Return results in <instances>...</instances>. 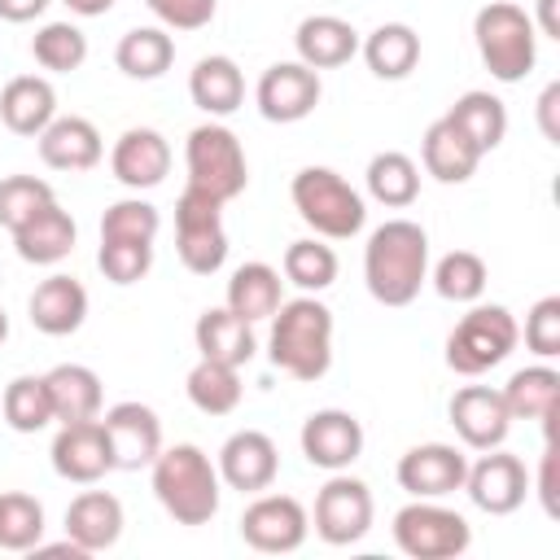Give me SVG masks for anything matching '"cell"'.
I'll use <instances>...</instances> for the list:
<instances>
[{
    "instance_id": "obj_1",
    "label": "cell",
    "mask_w": 560,
    "mask_h": 560,
    "mask_svg": "<svg viewBox=\"0 0 560 560\" xmlns=\"http://www.w3.org/2000/svg\"><path fill=\"white\" fill-rule=\"evenodd\" d=\"M363 280L381 306L416 302L429 280V236L411 219H385L363 245Z\"/></svg>"
},
{
    "instance_id": "obj_2",
    "label": "cell",
    "mask_w": 560,
    "mask_h": 560,
    "mask_svg": "<svg viewBox=\"0 0 560 560\" xmlns=\"http://www.w3.org/2000/svg\"><path fill=\"white\" fill-rule=\"evenodd\" d=\"M267 359L293 381H319L332 368V311L311 293L280 302L267 332Z\"/></svg>"
},
{
    "instance_id": "obj_3",
    "label": "cell",
    "mask_w": 560,
    "mask_h": 560,
    "mask_svg": "<svg viewBox=\"0 0 560 560\" xmlns=\"http://www.w3.org/2000/svg\"><path fill=\"white\" fill-rule=\"evenodd\" d=\"M149 468H153V494L171 521H179V525H210L214 521L223 481H219V468L210 464V455L201 446H192V442L166 446V451H158V459Z\"/></svg>"
},
{
    "instance_id": "obj_4",
    "label": "cell",
    "mask_w": 560,
    "mask_h": 560,
    "mask_svg": "<svg viewBox=\"0 0 560 560\" xmlns=\"http://www.w3.org/2000/svg\"><path fill=\"white\" fill-rule=\"evenodd\" d=\"M472 39L481 52V66L499 83H521L538 61V31L529 13L512 0H490L472 18Z\"/></svg>"
},
{
    "instance_id": "obj_5",
    "label": "cell",
    "mask_w": 560,
    "mask_h": 560,
    "mask_svg": "<svg viewBox=\"0 0 560 560\" xmlns=\"http://www.w3.org/2000/svg\"><path fill=\"white\" fill-rule=\"evenodd\" d=\"M289 197L302 223L328 241H350L368 219L359 188H350L332 166H302L289 184Z\"/></svg>"
},
{
    "instance_id": "obj_6",
    "label": "cell",
    "mask_w": 560,
    "mask_h": 560,
    "mask_svg": "<svg viewBox=\"0 0 560 560\" xmlns=\"http://www.w3.org/2000/svg\"><path fill=\"white\" fill-rule=\"evenodd\" d=\"M184 166H188V184L210 192L214 201H236L249 184V162H245V149L236 140L232 127L223 122H201L188 131V144H184Z\"/></svg>"
},
{
    "instance_id": "obj_7",
    "label": "cell",
    "mask_w": 560,
    "mask_h": 560,
    "mask_svg": "<svg viewBox=\"0 0 560 560\" xmlns=\"http://www.w3.org/2000/svg\"><path fill=\"white\" fill-rule=\"evenodd\" d=\"M516 319L508 306H472L446 337V368L459 376H481L516 350Z\"/></svg>"
},
{
    "instance_id": "obj_8",
    "label": "cell",
    "mask_w": 560,
    "mask_h": 560,
    "mask_svg": "<svg viewBox=\"0 0 560 560\" xmlns=\"http://www.w3.org/2000/svg\"><path fill=\"white\" fill-rule=\"evenodd\" d=\"M175 249L192 276H214L228 262V232H223V201L201 188H184L175 201Z\"/></svg>"
},
{
    "instance_id": "obj_9",
    "label": "cell",
    "mask_w": 560,
    "mask_h": 560,
    "mask_svg": "<svg viewBox=\"0 0 560 560\" xmlns=\"http://www.w3.org/2000/svg\"><path fill=\"white\" fill-rule=\"evenodd\" d=\"M394 542L411 560H455L468 551L472 529L459 512H451L433 499H416L394 512Z\"/></svg>"
},
{
    "instance_id": "obj_10",
    "label": "cell",
    "mask_w": 560,
    "mask_h": 560,
    "mask_svg": "<svg viewBox=\"0 0 560 560\" xmlns=\"http://www.w3.org/2000/svg\"><path fill=\"white\" fill-rule=\"evenodd\" d=\"M372 490L359 477H346L341 468L315 494V534L328 547H350L372 529Z\"/></svg>"
},
{
    "instance_id": "obj_11",
    "label": "cell",
    "mask_w": 560,
    "mask_h": 560,
    "mask_svg": "<svg viewBox=\"0 0 560 560\" xmlns=\"http://www.w3.org/2000/svg\"><path fill=\"white\" fill-rule=\"evenodd\" d=\"M311 516L293 494H258L241 512V538L262 556H289L306 542Z\"/></svg>"
},
{
    "instance_id": "obj_12",
    "label": "cell",
    "mask_w": 560,
    "mask_h": 560,
    "mask_svg": "<svg viewBox=\"0 0 560 560\" xmlns=\"http://www.w3.org/2000/svg\"><path fill=\"white\" fill-rule=\"evenodd\" d=\"M96 420L105 429L109 459H114L118 472H136V468L158 459V451H162V420H158L153 407H144V402H114Z\"/></svg>"
},
{
    "instance_id": "obj_13",
    "label": "cell",
    "mask_w": 560,
    "mask_h": 560,
    "mask_svg": "<svg viewBox=\"0 0 560 560\" xmlns=\"http://www.w3.org/2000/svg\"><path fill=\"white\" fill-rule=\"evenodd\" d=\"M324 96V83H319V70L302 66V61H276L262 70L258 88H254V101H258V114L267 122H302Z\"/></svg>"
},
{
    "instance_id": "obj_14",
    "label": "cell",
    "mask_w": 560,
    "mask_h": 560,
    "mask_svg": "<svg viewBox=\"0 0 560 560\" xmlns=\"http://www.w3.org/2000/svg\"><path fill=\"white\" fill-rule=\"evenodd\" d=\"M298 442H302V455L315 468L341 472L363 455V424H359V416H350L341 407H324V411H311L302 420Z\"/></svg>"
},
{
    "instance_id": "obj_15",
    "label": "cell",
    "mask_w": 560,
    "mask_h": 560,
    "mask_svg": "<svg viewBox=\"0 0 560 560\" xmlns=\"http://www.w3.org/2000/svg\"><path fill=\"white\" fill-rule=\"evenodd\" d=\"M464 490H468V499L481 508V512H490V516H512L521 503H525V494H529V472H525V464L516 459V455H508V451H486L477 464H468V472H464Z\"/></svg>"
},
{
    "instance_id": "obj_16",
    "label": "cell",
    "mask_w": 560,
    "mask_h": 560,
    "mask_svg": "<svg viewBox=\"0 0 560 560\" xmlns=\"http://www.w3.org/2000/svg\"><path fill=\"white\" fill-rule=\"evenodd\" d=\"M219 481L241 490V494H262L271 490L276 472H280V451L262 429H236L223 446H219Z\"/></svg>"
},
{
    "instance_id": "obj_17",
    "label": "cell",
    "mask_w": 560,
    "mask_h": 560,
    "mask_svg": "<svg viewBox=\"0 0 560 560\" xmlns=\"http://www.w3.org/2000/svg\"><path fill=\"white\" fill-rule=\"evenodd\" d=\"M464 472H468L464 451L446 442H420L398 459L394 477L411 499H442V494L464 490Z\"/></svg>"
},
{
    "instance_id": "obj_18",
    "label": "cell",
    "mask_w": 560,
    "mask_h": 560,
    "mask_svg": "<svg viewBox=\"0 0 560 560\" xmlns=\"http://www.w3.org/2000/svg\"><path fill=\"white\" fill-rule=\"evenodd\" d=\"M451 424H455V433H459L464 446L494 451V446L508 442L512 416H508V402H503L499 389H490V385H464L451 398Z\"/></svg>"
},
{
    "instance_id": "obj_19",
    "label": "cell",
    "mask_w": 560,
    "mask_h": 560,
    "mask_svg": "<svg viewBox=\"0 0 560 560\" xmlns=\"http://www.w3.org/2000/svg\"><path fill=\"white\" fill-rule=\"evenodd\" d=\"M48 455H52V472L61 481H74V486H92L105 472H114V459H109V442H105L101 420L61 424Z\"/></svg>"
},
{
    "instance_id": "obj_20",
    "label": "cell",
    "mask_w": 560,
    "mask_h": 560,
    "mask_svg": "<svg viewBox=\"0 0 560 560\" xmlns=\"http://www.w3.org/2000/svg\"><path fill=\"white\" fill-rule=\"evenodd\" d=\"M109 171L118 184L127 188H158L171 171V144L162 131L153 127H127L118 140H114V153H109Z\"/></svg>"
},
{
    "instance_id": "obj_21",
    "label": "cell",
    "mask_w": 560,
    "mask_h": 560,
    "mask_svg": "<svg viewBox=\"0 0 560 560\" xmlns=\"http://www.w3.org/2000/svg\"><path fill=\"white\" fill-rule=\"evenodd\" d=\"M26 315L44 337H70L88 319V289L74 276L57 271L35 284V293L26 298Z\"/></svg>"
},
{
    "instance_id": "obj_22",
    "label": "cell",
    "mask_w": 560,
    "mask_h": 560,
    "mask_svg": "<svg viewBox=\"0 0 560 560\" xmlns=\"http://www.w3.org/2000/svg\"><path fill=\"white\" fill-rule=\"evenodd\" d=\"M508 402L512 420H538L547 442H556V416H560V372L547 363L521 368L508 376V385L499 389Z\"/></svg>"
},
{
    "instance_id": "obj_23",
    "label": "cell",
    "mask_w": 560,
    "mask_h": 560,
    "mask_svg": "<svg viewBox=\"0 0 560 560\" xmlns=\"http://www.w3.org/2000/svg\"><path fill=\"white\" fill-rule=\"evenodd\" d=\"M35 140H39V162L52 166V171H92L105 153L96 122H88L79 114L52 118Z\"/></svg>"
},
{
    "instance_id": "obj_24",
    "label": "cell",
    "mask_w": 560,
    "mask_h": 560,
    "mask_svg": "<svg viewBox=\"0 0 560 560\" xmlns=\"http://www.w3.org/2000/svg\"><path fill=\"white\" fill-rule=\"evenodd\" d=\"M298 61L311 70H337L359 52V31L337 13H311L293 31Z\"/></svg>"
},
{
    "instance_id": "obj_25",
    "label": "cell",
    "mask_w": 560,
    "mask_h": 560,
    "mask_svg": "<svg viewBox=\"0 0 560 560\" xmlns=\"http://www.w3.org/2000/svg\"><path fill=\"white\" fill-rule=\"evenodd\" d=\"M66 538H74L88 556L109 551L122 538V503L109 490H83L66 508Z\"/></svg>"
},
{
    "instance_id": "obj_26",
    "label": "cell",
    "mask_w": 560,
    "mask_h": 560,
    "mask_svg": "<svg viewBox=\"0 0 560 560\" xmlns=\"http://www.w3.org/2000/svg\"><path fill=\"white\" fill-rule=\"evenodd\" d=\"M74 236H79V228H74L70 210H61L57 201H48L39 214H31V219L13 232V249H18L22 262L52 267V262H61V258L74 249Z\"/></svg>"
},
{
    "instance_id": "obj_27",
    "label": "cell",
    "mask_w": 560,
    "mask_h": 560,
    "mask_svg": "<svg viewBox=\"0 0 560 560\" xmlns=\"http://www.w3.org/2000/svg\"><path fill=\"white\" fill-rule=\"evenodd\" d=\"M192 337H197L201 359H214V363H228V368H245V363L254 359V350H258V341H254V324L241 319V315L228 311V306H210V311H201Z\"/></svg>"
},
{
    "instance_id": "obj_28",
    "label": "cell",
    "mask_w": 560,
    "mask_h": 560,
    "mask_svg": "<svg viewBox=\"0 0 560 560\" xmlns=\"http://www.w3.org/2000/svg\"><path fill=\"white\" fill-rule=\"evenodd\" d=\"M57 118V92L39 74H18L0 92V122L13 136H39Z\"/></svg>"
},
{
    "instance_id": "obj_29",
    "label": "cell",
    "mask_w": 560,
    "mask_h": 560,
    "mask_svg": "<svg viewBox=\"0 0 560 560\" xmlns=\"http://www.w3.org/2000/svg\"><path fill=\"white\" fill-rule=\"evenodd\" d=\"M420 158H424V171L438 179V184H464V179H472V171H477V162H481V153H477V144L442 114L438 122H429V131H424V140H420Z\"/></svg>"
},
{
    "instance_id": "obj_30",
    "label": "cell",
    "mask_w": 560,
    "mask_h": 560,
    "mask_svg": "<svg viewBox=\"0 0 560 560\" xmlns=\"http://www.w3.org/2000/svg\"><path fill=\"white\" fill-rule=\"evenodd\" d=\"M48 398H52V420L61 424H79V420H96L105 407L101 394V376L83 363H57L52 372H44Z\"/></svg>"
},
{
    "instance_id": "obj_31",
    "label": "cell",
    "mask_w": 560,
    "mask_h": 560,
    "mask_svg": "<svg viewBox=\"0 0 560 560\" xmlns=\"http://www.w3.org/2000/svg\"><path fill=\"white\" fill-rule=\"evenodd\" d=\"M188 96H192V105L206 109L210 118H228V114L241 109V101H245V74H241V66H236L232 57L210 52V57H201V61L192 66V74H188Z\"/></svg>"
},
{
    "instance_id": "obj_32",
    "label": "cell",
    "mask_w": 560,
    "mask_h": 560,
    "mask_svg": "<svg viewBox=\"0 0 560 560\" xmlns=\"http://www.w3.org/2000/svg\"><path fill=\"white\" fill-rule=\"evenodd\" d=\"M359 52L376 79H407L420 66V35L407 22H381L368 39H359Z\"/></svg>"
},
{
    "instance_id": "obj_33",
    "label": "cell",
    "mask_w": 560,
    "mask_h": 560,
    "mask_svg": "<svg viewBox=\"0 0 560 560\" xmlns=\"http://www.w3.org/2000/svg\"><path fill=\"white\" fill-rule=\"evenodd\" d=\"M280 271L276 267H267V262H241L236 271H232V280H228V311H236L241 319H249V324H258V319H271L276 315V306L284 302V293H280Z\"/></svg>"
},
{
    "instance_id": "obj_34",
    "label": "cell",
    "mask_w": 560,
    "mask_h": 560,
    "mask_svg": "<svg viewBox=\"0 0 560 560\" xmlns=\"http://www.w3.org/2000/svg\"><path fill=\"white\" fill-rule=\"evenodd\" d=\"M446 118L477 144L481 158H486L490 149H499L503 136H508V109H503V101H499L494 92H481V88L455 96V105L446 109Z\"/></svg>"
},
{
    "instance_id": "obj_35",
    "label": "cell",
    "mask_w": 560,
    "mask_h": 560,
    "mask_svg": "<svg viewBox=\"0 0 560 560\" xmlns=\"http://www.w3.org/2000/svg\"><path fill=\"white\" fill-rule=\"evenodd\" d=\"M171 61H175V39L162 26H131L114 48V66L127 79H162Z\"/></svg>"
},
{
    "instance_id": "obj_36",
    "label": "cell",
    "mask_w": 560,
    "mask_h": 560,
    "mask_svg": "<svg viewBox=\"0 0 560 560\" xmlns=\"http://www.w3.org/2000/svg\"><path fill=\"white\" fill-rule=\"evenodd\" d=\"M363 175H368L372 201H381V206H389V210H402V206H411V201L420 197V166H416L407 153H398V149L376 153Z\"/></svg>"
},
{
    "instance_id": "obj_37",
    "label": "cell",
    "mask_w": 560,
    "mask_h": 560,
    "mask_svg": "<svg viewBox=\"0 0 560 560\" xmlns=\"http://www.w3.org/2000/svg\"><path fill=\"white\" fill-rule=\"evenodd\" d=\"M0 416L13 433H39L52 424V398H48V385L44 376H13L4 385V398H0Z\"/></svg>"
},
{
    "instance_id": "obj_38",
    "label": "cell",
    "mask_w": 560,
    "mask_h": 560,
    "mask_svg": "<svg viewBox=\"0 0 560 560\" xmlns=\"http://www.w3.org/2000/svg\"><path fill=\"white\" fill-rule=\"evenodd\" d=\"M184 389H188V402H192L201 416H228V411H236V402H241V376H236V368L214 363V359H201V363L188 372Z\"/></svg>"
},
{
    "instance_id": "obj_39",
    "label": "cell",
    "mask_w": 560,
    "mask_h": 560,
    "mask_svg": "<svg viewBox=\"0 0 560 560\" xmlns=\"http://www.w3.org/2000/svg\"><path fill=\"white\" fill-rule=\"evenodd\" d=\"M31 52L44 70L52 74H70L88 61V35L74 26V22H44L31 39Z\"/></svg>"
},
{
    "instance_id": "obj_40",
    "label": "cell",
    "mask_w": 560,
    "mask_h": 560,
    "mask_svg": "<svg viewBox=\"0 0 560 560\" xmlns=\"http://www.w3.org/2000/svg\"><path fill=\"white\" fill-rule=\"evenodd\" d=\"M284 280L298 284L302 293H324L337 280V254H332V245H324L315 236L293 241L284 249Z\"/></svg>"
},
{
    "instance_id": "obj_41",
    "label": "cell",
    "mask_w": 560,
    "mask_h": 560,
    "mask_svg": "<svg viewBox=\"0 0 560 560\" xmlns=\"http://www.w3.org/2000/svg\"><path fill=\"white\" fill-rule=\"evenodd\" d=\"M486 280H490L486 276V262L472 249H451L433 267V289L446 302H477L486 293Z\"/></svg>"
},
{
    "instance_id": "obj_42",
    "label": "cell",
    "mask_w": 560,
    "mask_h": 560,
    "mask_svg": "<svg viewBox=\"0 0 560 560\" xmlns=\"http://www.w3.org/2000/svg\"><path fill=\"white\" fill-rule=\"evenodd\" d=\"M44 538V503L35 494L9 490L0 494V547L4 551H35Z\"/></svg>"
},
{
    "instance_id": "obj_43",
    "label": "cell",
    "mask_w": 560,
    "mask_h": 560,
    "mask_svg": "<svg viewBox=\"0 0 560 560\" xmlns=\"http://www.w3.org/2000/svg\"><path fill=\"white\" fill-rule=\"evenodd\" d=\"M158 228H162V214L144 197H122L105 206L101 214V241H149L153 245Z\"/></svg>"
},
{
    "instance_id": "obj_44",
    "label": "cell",
    "mask_w": 560,
    "mask_h": 560,
    "mask_svg": "<svg viewBox=\"0 0 560 560\" xmlns=\"http://www.w3.org/2000/svg\"><path fill=\"white\" fill-rule=\"evenodd\" d=\"M52 197V184L48 179H35V175H4L0 179V228L18 232L31 214H39Z\"/></svg>"
},
{
    "instance_id": "obj_45",
    "label": "cell",
    "mask_w": 560,
    "mask_h": 560,
    "mask_svg": "<svg viewBox=\"0 0 560 560\" xmlns=\"http://www.w3.org/2000/svg\"><path fill=\"white\" fill-rule=\"evenodd\" d=\"M96 267H101L105 280H114V284H136V280H144L149 267H153V245H149V241H101Z\"/></svg>"
},
{
    "instance_id": "obj_46",
    "label": "cell",
    "mask_w": 560,
    "mask_h": 560,
    "mask_svg": "<svg viewBox=\"0 0 560 560\" xmlns=\"http://www.w3.org/2000/svg\"><path fill=\"white\" fill-rule=\"evenodd\" d=\"M525 346L538 359H556L560 354V298H538L525 315Z\"/></svg>"
},
{
    "instance_id": "obj_47",
    "label": "cell",
    "mask_w": 560,
    "mask_h": 560,
    "mask_svg": "<svg viewBox=\"0 0 560 560\" xmlns=\"http://www.w3.org/2000/svg\"><path fill=\"white\" fill-rule=\"evenodd\" d=\"M144 4L171 31H201L214 18V0H144Z\"/></svg>"
},
{
    "instance_id": "obj_48",
    "label": "cell",
    "mask_w": 560,
    "mask_h": 560,
    "mask_svg": "<svg viewBox=\"0 0 560 560\" xmlns=\"http://www.w3.org/2000/svg\"><path fill=\"white\" fill-rule=\"evenodd\" d=\"M538 499H542V512L556 521V516H560V503H556V442L542 446V464H538Z\"/></svg>"
},
{
    "instance_id": "obj_49",
    "label": "cell",
    "mask_w": 560,
    "mask_h": 560,
    "mask_svg": "<svg viewBox=\"0 0 560 560\" xmlns=\"http://www.w3.org/2000/svg\"><path fill=\"white\" fill-rule=\"evenodd\" d=\"M556 109H560V83H547L542 96H538V127L551 144H560V122H556Z\"/></svg>"
},
{
    "instance_id": "obj_50",
    "label": "cell",
    "mask_w": 560,
    "mask_h": 560,
    "mask_svg": "<svg viewBox=\"0 0 560 560\" xmlns=\"http://www.w3.org/2000/svg\"><path fill=\"white\" fill-rule=\"evenodd\" d=\"M44 9H48V0H0L4 22H35Z\"/></svg>"
},
{
    "instance_id": "obj_51",
    "label": "cell",
    "mask_w": 560,
    "mask_h": 560,
    "mask_svg": "<svg viewBox=\"0 0 560 560\" xmlns=\"http://www.w3.org/2000/svg\"><path fill=\"white\" fill-rule=\"evenodd\" d=\"M556 4L560 0H538V18H529L534 31H542L547 39H560V13H556Z\"/></svg>"
},
{
    "instance_id": "obj_52",
    "label": "cell",
    "mask_w": 560,
    "mask_h": 560,
    "mask_svg": "<svg viewBox=\"0 0 560 560\" xmlns=\"http://www.w3.org/2000/svg\"><path fill=\"white\" fill-rule=\"evenodd\" d=\"M66 9L79 18H105L114 9V0H66Z\"/></svg>"
},
{
    "instance_id": "obj_53",
    "label": "cell",
    "mask_w": 560,
    "mask_h": 560,
    "mask_svg": "<svg viewBox=\"0 0 560 560\" xmlns=\"http://www.w3.org/2000/svg\"><path fill=\"white\" fill-rule=\"evenodd\" d=\"M9 337V315H4V306H0V341Z\"/></svg>"
}]
</instances>
